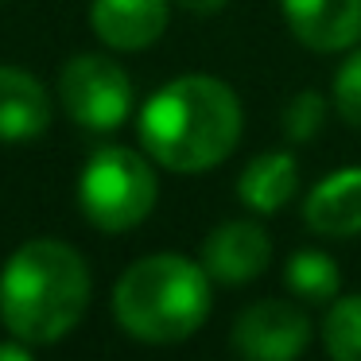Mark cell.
I'll list each match as a JSON object with an SVG mask.
<instances>
[{
	"mask_svg": "<svg viewBox=\"0 0 361 361\" xmlns=\"http://www.w3.org/2000/svg\"><path fill=\"white\" fill-rule=\"evenodd\" d=\"M245 113L237 94L210 74H183L159 86L140 109V144L156 164L198 175L226 164L241 144Z\"/></svg>",
	"mask_w": 361,
	"mask_h": 361,
	"instance_id": "6da1fadb",
	"label": "cell"
},
{
	"mask_svg": "<svg viewBox=\"0 0 361 361\" xmlns=\"http://www.w3.org/2000/svg\"><path fill=\"white\" fill-rule=\"evenodd\" d=\"M90 307V268L82 252L55 237L20 245L0 272V319L12 338L51 345L82 322Z\"/></svg>",
	"mask_w": 361,
	"mask_h": 361,
	"instance_id": "7a4b0ae2",
	"label": "cell"
},
{
	"mask_svg": "<svg viewBox=\"0 0 361 361\" xmlns=\"http://www.w3.org/2000/svg\"><path fill=\"white\" fill-rule=\"evenodd\" d=\"M113 314L133 338L171 345L190 338L210 314V276L179 252H152L125 268L113 288Z\"/></svg>",
	"mask_w": 361,
	"mask_h": 361,
	"instance_id": "3957f363",
	"label": "cell"
},
{
	"mask_svg": "<svg viewBox=\"0 0 361 361\" xmlns=\"http://www.w3.org/2000/svg\"><path fill=\"white\" fill-rule=\"evenodd\" d=\"M159 183L152 164L133 148H102L78 175V206L97 229L125 233L152 214Z\"/></svg>",
	"mask_w": 361,
	"mask_h": 361,
	"instance_id": "277c9868",
	"label": "cell"
},
{
	"mask_svg": "<svg viewBox=\"0 0 361 361\" xmlns=\"http://www.w3.org/2000/svg\"><path fill=\"white\" fill-rule=\"evenodd\" d=\"M59 102L74 125L90 133H109L125 125L133 109V82L125 66L105 55H74L59 74Z\"/></svg>",
	"mask_w": 361,
	"mask_h": 361,
	"instance_id": "5b68a950",
	"label": "cell"
},
{
	"mask_svg": "<svg viewBox=\"0 0 361 361\" xmlns=\"http://www.w3.org/2000/svg\"><path fill=\"white\" fill-rule=\"evenodd\" d=\"M229 342L245 361H295L311 342V322L288 299H260L237 314Z\"/></svg>",
	"mask_w": 361,
	"mask_h": 361,
	"instance_id": "8992f818",
	"label": "cell"
},
{
	"mask_svg": "<svg viewBox=\"0 0 361 361\" xmlns=\"http://www.w3.org/2000/svg\"><path fill=\"white\" fill-rule=\"evenodd\" d=\"M198 264L206 268V276L218 283H249L272 260V237L257 221H221L218 229H210L198 252Z\"/></svg>",
	"mask_w": 361,
	"mask_h": 361,
	"instance_id": "52a82bcc",
	"label": "cell"
},
{
	"mask_svg": "<svg viewBox=\"0 0 361 361\" xmlns=\"http://www.w3.org/2000/svg\"><path fill=\"white\" fill-rule=\"evenodd\" d=\"M280 8L311 51H350L361 39V0H280Z\"/></svg>",
	"mask_w": 361,
	"mask_h": 361,
	"instance_id": "ba28073f",
	"label": "cell"
},
{
	"mask_svg": "<svg viewBox=\"0 0 361 361\" xmlns=\"http://www.w3.org/2000/svg\"><path fill=\"white\" fill-rule=\"evenodd\" d=\"M171 4L167 0H94L90 24L94 35L113 51H144L167 32Z\"/></svg>",
	"mask_w": 361,
	"mask_h": 361,
	"instance_id": "9c48e42d",
	"label": "cell"
},
{
	"mask_svg": "<svg viewBox=\"0 0 361 361\" xmlns=\"http://www.w3.org/2000/svg\"><path fill=\"white\" fill-rule=\"evenodd\" d=\"M51 125V94L35 74L20 66H0V140H39Z\"/></svg>",
	"mask_w": 361,
	"mask_h": 361,
	"instance_id": "30bf717a",
	"label": "cell"
},
{
	"mask_svg": "<svg viewBox=\"0 0 361 361\" xmlns=\"http://www.w3.org/2000/svg\"><path fill=\"white\" fill-rule=\"evenodd\" d=\"M303 218L322 237H353L361 233V167H345L322 179L307 195Z\"/></svg>",
	"mask_w": 361,
	"mask_h": 361,
	"instance_id": "8fae6325",
	"label": "cell"
},
{
	"mask_svg": "<svg viewBox=\"0 0 361 361\" xmlns=\"http://www.w3.org/2000/svg\"><path fill=\"white\" fill-rule=\"evenodd\" d=\"M295 187H299V167L288 152L257 156L237 175V198L257 214H276L280 206H288Z\"/></svg>",
	"mask_w": 361,
	"mask_h": 361,
	"instance_id": "7c38bea8",
	"label": "cell"
},
{
	"mask_svg": "<svg viewBox=\"0 0 361 361\" xmlns=\"http://www.w3.org/2000/svg\"><path fill=\"white\" fill-rule=\"evenodd\" d=\"M288 288L295 291V295H303V299H314V303H326V299H334L338 295V264L326 257V252H319V249H299V252H291V260H288Z\"/></svg>",
	"mask_w": 361,
	"mask_h": 361,
	"instance_id": "4fadbf2b",
	"label": "cell"
},
{
	"mask_svg": "<svg viewBox=\"0 0 361 361\" xmlns=\"http://www.w3.org/2000/svg\"><path fill=\"white\" fill-rule=\"evenodd\" d=\"M322 342L330 361H361V295H345L330 307L322 322Z\"/></svg>",
	"mask_w": 361,
	"mask_h": 361,
	"instance_id": "5bb4252c",
	"label": "cell"
},
{
	"mask_svg": "<svg viewBox=\"0 0 361 361\" xmlns=\"http://www.w3.org/2000/svg\"><path fill=\"white\" fill-rule=\"evenodd\" d=\"M334 109L345 125L361 128V47H353L334 74Z\"/></svg>",
	"mask_w": 361,
	"mask_h": 361,
	"instance_id": "9a60e30c",
	"label": "cell"
},
{
	"mask_svg": "<svg viewBox=\"0 0 361 361\" xmlns=\"http://www.w3.org/2000/svg\"><path fill=\"white\" fill-rule=\"evenodd\" d=\"M322 121H326V97L314 94V90L295 94L288 102V109H283V128H288L291 140H311L322 128Z\"/></svg>",
	"mask_w": 361,
	"mask_h": 361,
	"instance_id": "2e32d148",
	"label": "cell"
},
{
	"mask_svg": "<svg viewBox=\"0 0 361 361\" xmlns=\"http://www.w3.org/2000/svg\"><path fill=\"white\" fill-rule=\"evenodd\" d=\"M229 0H179V8L195 12V16H214V12H221Z\"/></svg>",
	"mask_w": 361,
	"mask_h": 361,
	"instance_id": "e0dca14e",
	"label": "cell"
},
{
	"mask_svg": "<svg viewBox=\"0 0 361 361\" xmlns=\"http://www.w3.org/2000/svg\"><path fill=\"white\" fill-rule=\"evenodd\" d=\"M0 361H35L32 350H27V342H0Z\"/></svg>",
	"mask_w": 361,
	"mask_h": 361,
	"instance_id": "ac0fdd59",
	"label": "cell"
}]
</instances>
